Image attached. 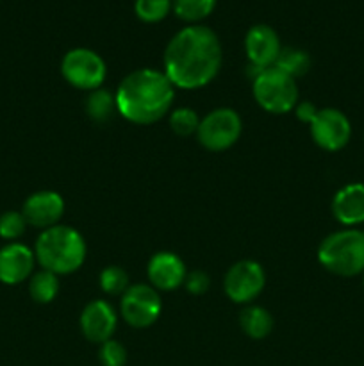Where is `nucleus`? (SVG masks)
<instances>
[{"label": "nucleus", "instance_id": "20", "mask_svg": "<svg viewBox=\"0 0 364 366\" xmlns=\"http://www.w3.org/2000/svg\"><path fill=\"white\" fill-rule=\"evenodd\" d=\"M86 113L93 122L103 124V122L111 120L114 113H118L116 99L107 89H95L89 93L88 100H86Z\"/></svg>", "mask_w": 364, "mask_h": 366}, {"label": "nucleus", "instance_id": "11", "mask_svg": "<svg viewBox=\"0 0 364 366\" xmlns=\"http://www.w3.org/2000/svg\"><path fill=\"white\" fill-rule=\"evenodd\" d=\"M64 213V200L57 192L43 189L27 197L21 207V214L29 225L38 227L41 231L54 227L61 220Z\"/></svg>", "mask_w": 364, "mask_h": 366}, {"label": "nucleus", "instance_id": "12", "mask_svg": "<svg viewBox=\"0 0 364 366\" xmlns=\"http://www.w3.org/2000/svg\"><path fill=\"white\" fill-rule=\"evenodd\" d=\"M34 264V250L24 243H7L0 249V282L9 286L20 285L31 277Z\"/></svg>", "mask_w": 364, "mask_h": 366}, {"label": "nucleus", "instance_id": "7", "mask_svg": "<svg viewBox=\"0 0 364 366\" xmlns=\"http://www.w3.org/2000/svg\"><path fill=\"white\" fill-rule=\"evenodd\" d=\"M243 131L241 117L231 107H218L200 120L198 136L200 145L213 152H221L234 145Z\"/></svg>", "mask_w": 364, "mask_h": 366}, {"label": "nucleus", "instance_id": "13", "mask_svg": "<svg viewBox=\"0 0 364 366\" xmlns=\"http://www.w3.org/2000/svg\"><path fill=\"white\" fill-rule=\"evenodd\" d=\"M118 318L113 306L106 300H93L81 315V331L91 343H100L113 338Z\"/></svg>", "mask_w": 364, "mask_h": 366}, {"label": "nucleus", "instance_id": "26", "mask_svg": "<svg viewBox=\"0 0 364 366\" xmlns=\"http://www.w3.org/2000/svg\"><path fill=\"white\" fill-rule=\"evenodd\" d=\"M98 360L102 366H125L127 363V350L116 340H107L100 345Z\"/></svg>", "mask_w": 364, "mask_h": 366}, {"label": "nucleus", "instance_id": "19", "mask_svg": "<svg viewBox=\"0 0 364 366\" xmlns=\"http://www.w3.org/2000/svg\"><path fill=\"white\" fill-rule=\"evenodd\" d=\"M273 66L284 71V74H288L293 79L302 77V75H305L309 71L310 56L305 50L295 49V46H285V49L280 50Z\"/></svg>", "mask_w": 364, "mask_h": 366}, {"label": "nucleus", "instance_id": "16", "mask_svg": "<svg viewBox=\"0 0 364 366\" xmlns=\"http://www.w3.org/2000/svg\"><path fill=\"white\" fill-rule=\"evenodd\" d=\"M332 214L346 227L364 224V184L352 182L339 189L332 199Z\"/></svg>", "mask_w": 364, "mask_h": 366}, {"label": "nucleus", "instance_id": "4", "mask_svg": "<svg viewBox=\"0 0 364 366\" xmlns=\"http://www.w3.org/2000/svg\"><path fill=\"white\" fill-rule=\"evenodd\" d=\"M318 261L325 270L339 277H353L364 272V232L343 229L328 234L318 247Z\"/></svg>", "mask_w": 364, "mask_h": 366}, {"label": "nucleus", "instance_id": "2", "mask_svg": "<svg viewBox=\"0 0 364 366\" xmlns=\"http://www.w3.org/2000/svg\"><path fill=\"white\" fill-rule=\"evenodd\" d=\"M116 111L138 125H150L166 117L175 99V86L164 71L141 68L134 70L118 84Z\"/></svg>", "mask_w": 364, "mask_h": 366}, {"label": "nucleus", "instance_id": "3", "mask_svg": "<svg viewBox=\"0 0 364 366\" xmlns=\"http://www.w3.org/2000/svg\"><path fill=\"white\" fill-rule=\"evenodd\" d=\"M34 256L43 270L56 275L74 274L86 259V242L74 227L57 224L38 236Z\"/></svg>", "mask_w": 364, "mask_h": 366}, {"label": "nucleus", "instance_id": "25", "mask_svg": "<svg viewBox=\"0 0 364 366\" xmlns=\"http://www.w3.org/2000/svg\"><path fill=\"white\" fill-rule=\"evenodd\" d=\"M27 225L21 211H6L4 214H0V238L14 242L24 236Z\"/></svg>", "mask_w": 364, "mask_h": 366}, {"label": "nucleus", "instance_id": "22", "mask_svg": "<svg viewBox=\"0 0 364 366\" xmlns=\"http://www.w3.org/2000/svg\"><path fill=\"white\" fill-rule=\"evenodd\" d=\"M171 6V0H136L134 13L145 24H157L168 16Z\"/></svg>", "mask_w": 364, "mask_h": 366}, {"label": "nucleus", "instance_id": "6", "mask_svg": "<svg viewBox=\"0 0 364 366\" xmlns=\"http://www.w3.org/2000/svg\"><path fill=\"white\" fill-rule=\"evenodd\" d=\"M64 81L82 92H95L103 84L107 75L106 61L89 49H74L61 61Z\"/></svg>", "mask_w": 364, "mask_h": 366}, {"label": "nucleus", "instance_id": "21", "mask_svg": "<svg viewBox=\"0 0 364 366\" xmlns=\"http://www.w3.org/2000/svg\"><path fill=\"white\" fill-rule=\"evenodd\" d=\"M216 0H173V11L181 20L196 25L214 11Z\"/></svg>", "mask_w": 364, "mask_h": 366}, {"label": "nucleus", "instance_id": "5", "mask_svg": "<svg viewBox=\"0 0 364 366\" xmlns=\"http://www.w3.org/2000/svg\"><path fill=\"white\" fill-rule=\"evenodd\" d=\"M253 97L268 113L284 114L295 109L298 104V86L288 74L270 66L253 79Z\"/></svg>", "mask_w": 364, "mask_h": 366}, {"label": "nucleus", "instance_id": "15", "mask_svg": "<svg viewBox=\"0 0 364 366\" xmlns=\"http://www.w3.org/2000/svg\"><path fill=\"white\" fill-rule=\"evenodd\" d=\"M148 274L150 285L159 292H173L184 285V279L188 275L186 264L177 254L173 252H157L153 254L152 259L148 261Z\"/></svg>", "mask_w": 364, "mask_h": 366}, {"label": "nucleus", "instance_id": "30", "mask_svg": "<svg viewBox=\"0 0 364 366\" xmlns=\"http://www.w3.org/2000/svg\"><path fill=\"white\" fill-rule=\"evenodd\" d=\"M363 232H364V231H363Z\"/></svg>", "mask_w": 364, "mask_h": 366}, {"label": "nucleus", "instance_id": "23", "mask_svg": "<svg viewBox=\"0 0 364 366\" xmlns=\"http://www.w3.org/2000/svg\"><path fill=\"white\" fill-rule=\"evenodd\" d=\"M200 118L195 109L191 107H178L171 111L170 114V127L175 134L178 136H191L198 131Z\"/></svg>", "mask_w": 364, "mask_h": 366}, {"label": "nucleus", "instance_id": "14", "mask_svg": "<svg viewBox=\"0 0 364 366\" xmlns=\"http://www.w3.org/2000/svg\"><path fill=\"white\" fill-rule=\"evenodd\" d=\"M245 50L250 64L259 68L273 66L282 45L278 34L268 25H253L245 36Z\"/></svg>", "mask_w": 364, "mask_h": 366}, {"label": "nucleus", "instance_id": "18", "mask_svg": "<svg viewBox=\"0 0 364 366\" xmlns=\"http://www.w3.org/2000/svg\"><path fill=\"white\" fill-rule=\"evenodd\" d=\"M29 293L31 299L38 304H50L59 293V279L49 270H39L31 275L29 281Z\"/></svg>", "mask_w": 364, "mask_h": 366}, {"label": "nucleus", "instance_id": "27", "mask_svg": "<svg viewBox=\"0 0 364 366\" xmlns=\"http://www.w3.org/2000/svg\"><path fill=\"white\" fill-rule=\"evenodd\" d=\"M211 279L206 272L202 270H195L191 274L186 275L184 279V286L191 295H203V293L209 290Z\"/></svg>", "mask_w": 364, "mask_h": 366}, {"label": "nucleus", "instance_id": "24", "mask_svg": "<svg viewBox=\"0 0 364 366\" xmlns=\"http://www.w3.org/2000/svg\"><path fill=\"white\" fill-rule=\"evenodd\" d=\"M128 286V275L121 267H107L100 274V288L107 295H123Z\"/></svg>", "mask_w": 364, "mask_h": 366}, {"label": "nucleus", "instance_id": "29", "mask_svg": "<svg viewBox=\"0 0 364 366\" xmlns=\"http://www.w3.org/2000/svg\"><path fill=\"white\" fill-rule=\"evenodd\" d=\"M363 282H364V272H363Z\"/></svg>", "mask_w": 364, "mask_h": 366}, {"label": "nucleus", "instance_id": "9", "mask_svg": "<svg viewBox=\"0 0 364 366\" xmlns=\"http://www.w3.org/2000/svg\"><path fill=\"white\" fill-rule=\"evenodd\" d=\"M266 274L257 261L243 259L228 268L223 288L228 299L236 304H248L264 290Z\"/></svg>", "mask_w": 364, "mask_h": 366}, {"label": "nucleus", "instance_id": "17", "mask_svg": "<svg viewBox=\"0 0 364 366\" xmlns=\"http://www.w3.org/2000/svg\"><path fill=\"white\" fill-rule=\"evenodd\" d=\"M239 325L243 332L252 340H263L273 329V318L268 313V310L261 306H248L241 311Z\"/></svg>", "mask_w": 364, "mask_h": 366}, {"label": "nucleus", "instance_id": "1", "mask_svg": "<svg viewBox=\"0 0 364 366\" xmlns=\"http://www.w3.org/2000/svg\"><path fill=\"white\" fill-rule=\"evenodd\" d=\"M223 61L220 38L206 25H188L164 50V74L175 88L198 89L218 75Z\"/></svg>", "mask_w": 364, "mask_h": 366}, {"label": "nucleus", "instance_id": "8", "mask_svg": "<svg viewBox=\"0 0 364 366\" xmlns=\"http://www.w3.org/2000/svg\"><path fill=\"white\" fill-rule=\"evenodd\" d=\"M163 311V300L152 285H132L121 295L120 313L134 329H146L157 322Z\"/></svg>", "mask_w": 364, "mask_h": 366}, {"label": "nucleus", "instance_id": "28", "mask_svg": "<svg viewBox=\"0 0 364 366\" xmlns=\"http://www.w3.org/2000/svg\"><path fill=\"white\" fill-rule=\"evenodd\" d=\"M295 111H296V117H298L300 122L310 125V122H313L314 117H316L318 107L310 102H298L296 104Z\"/></svg>", "mask_w": 364, "mask_h": 366}, {"label": "nucleus", "instance_id": "10", "mask_svg": "<svg viewBox=\"0 0 364 366\" xmlns=\"http://www.w3.org/2000/svg\"><path fill=\"white\" fill-rule=\"evenodd\" d=\"M310 136L320 149L338 152L348 145L352 125L345 113L334 107H325L318 109L316 117L310 122Z\"/></svg>", "mask_w": 364, "mask_h": 366}]
</instances>
